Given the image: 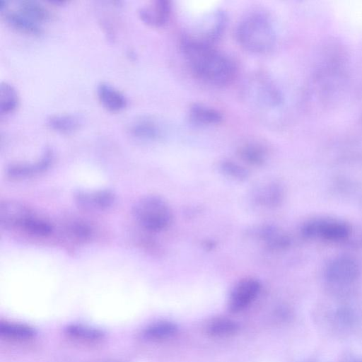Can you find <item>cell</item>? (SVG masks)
<instances>
[{
    "mask_svg": "<svg viewBox=\"0 0 362 362\" xmlns=\"http://www.w3.org/2000/svg\"><path fill=\"white\" fill-rule=\"evenodd\" d=\"M178 327L173 322L162 320L147 326L142 332L143 337L151 341H162L173 337Z\"/></svg>",
    "mask_w": 362,
    "mask_h": 362,
    "instance_id": "17",
    "label": "cell"
},
{
    "mask_svg": "<svg viewBox=\"0 0 362 362\" xmlns=\"http://www.w3.org/2000/svg\"><path fill=\"white\" fill-rule=\"evenodd\" d=\"M127 131L132 137L141 141H156L162 136L159 124L153 118L146 116L132 120Z\"/></svg>",
    "mask_w": 362,
    "mask_h": 362,
    "instance_id": "12",
    "label": "cell"
},
{
    "mask_svg": "<svg viewBox=\"0 0 362 362\" xmlns=\"http://www.w3.org/2000/svg\"><path fill=\"white\" fill-rule=\"evenodd\" d=\"M220 169L228 177L238 181L245 180L249 176V172L245 167L230 160L221 161Z\"/></svg>",
    "mask_w": 362,
    "mask_h": 362,
    "instance_id": "27",
    "label": "cell"
},
{
    "mask_svg": "<svg viewBox=\"0 0 362 362\" xmlns=\"http://www.w3.org/2000/svg\"><path fill=\"white\" fill-rule=\"evenodd\" d=\"M360 274L359 263L355 259L347 256L333 259L325 271L327 279L336 284L351 283L359 277Z\"/></svg>",
    "mask_w": 362,
    "mask_h": 362,
    "instance_id": "7",
    "label": "cell"
},
{
    "mask_svg": "<svg viewBox=\"0 0 362 362\" xmlns=\"http://www.w3.org/2000/svg\"><path fill=\"white\" fill-rule=\"evenodd\" d=\"M6 21L14 29L32 35H40L42 28L40 23L29 18L20 11H6L4 14Z\"/></svg>",
    "mask_w": 362,
    "mask_h": 362,
    "instance_id": "15",
    "label": "cell"
},
{
    "mask_svg": "<svg viewBox=\"0 0 362 362\" xmlns=\"http://www.w3.org/2000/svg\"><path fill=\"white\" fill-rule=\"evenodd\" d=\"M11 230H18L35 238H47L53 233L54 226L47 218L35 214L29 207L17 219Z\"/></svg>",
    "mask_w": 362,
    "mask_h": 362,
    "instance_id": "8",
    "label": "cell"
},
{
    "mask_svg": "<svg viewBox=\"0 0 362 362\" xmlns=\"http://www.w3.org/2000/svg\"><path fill=\"white\" fill-rule=\"evenodd\" d=\"M284 190L281 185L275 181H269L259 185L254 192L255 202L264 207L279 206L284 199Z\"/></svg>",
    "mask_w": 362,
    "mask_h": 362,
    "instance_id": "14",
    "label": "cell"
},
{
    "mask_svg": "<svg viewBox=\"0 0 362 362\" xmlns=\"http://www.w3.org/2000/svg\"><path fill=\"white\" fill-rule=\"evenodd\" d=\"M181 49L193 74L203 82L218 87L234 79L236 66L233 61L213 45L184 37Z\"/></svg>",
    "mask_w": 362,
    "mask_h": 362,
    "instance_id": "1",
    "label": "cell"
},
{
    "mask_svg": "<svg viewBox=\"0 0 362 362\" xmlns=\"http://www.w3.org/2000/svg\"><path fill=\"white\" fill-rule=\"evenodd\" d=\"M261 289L260 282L254 277H245L238 281L228 298V308L231 313H238L257 298Z\"/></svg>",
    "mask_w": 362,
    "mask_h": 362,
    "instance_id": "6",
    "label": "cell"
},
{
    "mask_svg": "<svg viewBox=\"0 0 362 362\" xmlns=\"http://www.w3.org/2000/svg\"><path fill=\"white\" fill-rule=\"evenodd\" d=\"M257 235L264 245L272 250L284 249L290 244L288 236L283 230L273 226H262Z\"/></svg>",
    "mask_w": 362,
    "mask_h": 362,
    "instance_id": "16",
    "label": "cell"
},
{
    "mask_svg": "<svg viewBox=\"0 0 362 362\" xmlns=\"http://www.w3.org/2000/svg\"><path fill=\"white\" fill-rule=\"evenodd\" d=\"M17 3L18 11L38 23L51 18L50 11L37 1L21 0Z\"/></svg>",
    "mask_w": 362,
    "mask_h": 362,
    "instance_id": "23",
    "label": "cell"
},
{
    "mask_svg": "<svg viewBox=\"0 0 362 362\" xmlns=\"http://www.w3.org/2000/svg\"><path fill=\"white\" fill-rule=\"evenodd\" d=\"M301 232L306 238H320L337 241L346 238L351 233V227L348 223L339 220L315 218L305 222Z\"/></svg>",
    "mask_w": 362,
    "mask_h": 362,
    "instance_id": "5",
    "label": "cell"
},
{
    "mask_svg": "<svg viewBox=\"0 0 362 362\" xmlns=\"http://www.w3.org/2000/svg\"><path fill=\"white\" fill-rule=\"evenodd\" d=\"M18 95L16 88L8 82L0 84V114L7 115L18 106Z\"/></svg>",
    "mask_w": 362,
    "mask_h": 362,
    "instance_id": "25",
    "label": "cell"
},
{
    "mask_svg": "<svg viewBox=\"0 0 362 362\" xmlns=\"http://www.w3.org/2000/svg\"><path fill=\"white\" fill-rule=\"evenodd\" d=\"M238 324L234 320L218 317L211 319L206 325V334L214 338H225L235 335L239 330Z\"/></svg>",
    "mask_w": 362,
    "mask_h": 362,
    "instance_id": "20",
    "label": "cell"
},
{
    "mask_svg": "<svg viewBox=\"0 0 362 362\" xmlns=\"http://www.w3.org/2000/svg\"><path fill=\"white\" fill-rule=\"evenodd\" d=\"M189 117L194 123L204 126L218 124L223 119L218 110L199 103L190 107Z\"/></svg>",
    "mask_w": 362,
    "mask_h": 362,
    "instance_id": "18",
    "label": "cell"
},
{
    "mask_svg": "<svg viewBox=\"0 0 362 362\" xmlns=\"http://www.w3.org/2000/svg\"><path fill=\"white\" fill-rule=\"evenodd\" d=\"M132 214L138 223L145 230L160 232L168 228L173 221V211L163 198L147 195L134 205Z\"/></svg>",
    "mask_w": 362,
    "mask_h": 362,
    "instance_id": "4",
    "label": "cell"
},
{
    "mask_svg": "<svg viewBox=\"0 0 362 362\" xmlns=\"http://www.w3.org/2000/svg\"><path fill=\"white\" fill-rule=\"evenodd\" d=\"M47 125L53 131L69 134L78 130L81 124V119L74 114H57L47 118Z\"/></svg>",
    "mask_w": 362,
    "mask_h": 362,
    "instance_id": "19",
    "label": "cell"
},
{
    "mask_svg": "<svg viewBox=\"0 0 362 362\" xmlns=\"http://www.w3.org/2000/svg\"><path fill=\"white\" fill-rule=\"evenodd\" d=\"M65 334L70 338L86 342H95L104 338V332L95 327L81 324H71L64 329Z\"/></svg>",
    "mask_w": 362,
    "mask_h": 362,
    "instance_id": "22",
    "label": "cell"
},
{
    "mask_svg": "<svg viewBox=\"0 0 362 362\" xmlns=\"http://www.w3.org/2000/svg\"><path fill=\"white\" fill-rule=\"evenodd\" d=\"M236 37L243 47L257 54L270 51L276 41L271 21L260 13H251L242 20L236 30Z\"/></svg>",
    "mask_w": 362,
    "mask_h": 362,
    "instance_id": "2",
    "label": "cell"
},
{
    "mask_svg": "<svg viewBox=\"0 0 362 362\" xmlns=\"http://www.w3.org/2000/svg\"><path fill=\"white\" fill-rule=\"evenodd\" d=\"M96 92L101 105L110 112H119L127 105L125 95L107 82H100Z\"/></svg>",
    "mask_w": 362,
    "mask_h": 362,
    "instance_id": "13",
    "label": "cell"
},
{
    "mask_svg": "<svg viewBox=\"0 0 362 362\" xmlns=\"http://www.w3.org/2000/svg\"><path fill=\"white\" fill-rule=\"evenodd\" d=\"M68 235L75 240L85 242L92 235L91 228L84 221L74 220L68 222L66 226Z\"/></svg>",
    "mask_w": 362,
    "mask_h": 362,
    "instance_id": "26",
    "label": "cell"
},
{
    "mask_svg": "<svg viewBox=\"0 0 362 362\" xmlns=\"http://www.w3.org/2000/svg\"><path fill=\"white\" fill-rule=\"evenodd\" d=\"M238 154L243 162L255 166L262 165L267 159L266 149L256 143H247L241 146Z\"/></svg>",
    "mask_w": 362,
    "mask_h": 362,
    "instance_id": "24",
    "label": "cell"
},
{
    "mask_svg": "<svg viewBox=\"0 0 362 362\" xmlns=\"http://www.w3.org/2000/svg\"><path fill=\"white\" fill-rule=\"evenodd\" d=\"M78 206L87 210L103 211L110 208L115 202V194L110 189L78 191L75 194Z\"/></svg>",
    "mask_w": 362,
    "mask_h": 362,
    "instance_id": "10",
    "label": "cell"
},
{
    "mask_svg": "<svg viewBox=\"0 0 362 362\" xmlns=\"http://www.w3.org/2000/svg\"><path fill=\"white\" fill-rule=\"evenodd\" d=\"M53 159V152L46 148L41 158L33 163H15L9 165L6 170L8 178L14 180H24L46 170Z\"/></svg>",
    "mask_w": 362,
    "mask_h": 362,
    "instance_id": "11",
    "label": "cell"
},
{
    "mask_svg": "<svg viewBox=\"0 0 362 362\" xmlns=\"http://www.w3.org/2000/svg\"><path fill=\"white\" fill-rule=\"evenodd\" d=\"M171 4L167 0L150 1L138 10L141 21L153 28H162L168 23L171 14Z\"/></svg>",
    "mask_w": 362,
    "mask_h": 362,
    "instance_id": "9",
    "label": "cell"
},
{
    "mask_svg": "<svg viewBox=\"0 0 362 362\" xmlns=\"http://www.w3.org/2000/svg\"><path fill=\"white\" fill-rule=\"evenodd\" d=\"M343 59L341 54H330L324 59L313 77L312 93L315 105L327 104L334 95L344 77Z\"/></svg>",
    "mask_w": 362,
    "mask_h": 362,
    "instance_id": "3",
    "label": "cell"
},
{
    "mask_svg": "<svg viewBox=\"0 0 362 362\" xmlns=\"http://www.w3.org/2000/svg\"><path fill=\"white\" fill-rule=\"evenodd\" d=\"M36 332L30 325L13 322H0V334L5 339L13 341H26L34 337Z\"/></svg>",
    "mask_w": 362,
    "mask_h": 362,
    "instance_id": "21",
    "label": "cell"
}]
</instances>
